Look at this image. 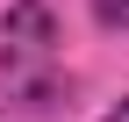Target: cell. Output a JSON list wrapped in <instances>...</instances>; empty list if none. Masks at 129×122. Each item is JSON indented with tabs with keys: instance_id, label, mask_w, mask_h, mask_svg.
<instances>
[{
	"instance_id": "cell-1",
	"label": "cell",
	"mask_w": 129,
	"mask_h": 122,
	"mask_svg": "<svg viewBox=\"0 0 129 122\" xmlns=\"http://www.w3.org/2000/svg\"><path fill=\"white\" fill-rule=\"evenodd\" d=\"M0 43H7L14 57H50V50H57V14H50V0H14V7L0 14Z\"/></svg>"
},
{
	"instance_id": "cell-2",
	"label": "cell",
	"mask_w": 129,
	"mask_h": 122,
	"mask_svg": "<svg viewBox=\"0 0 129 122\" xmlns=\"http://www.w3.org/2000/svg\"><path fill=\"white\" fill-rule=\"evenodd\" d=\"M93 22L101 29H129V0H93Z\"/></svg>"
},
{
	"instance_id": "cell-3",
	"label": "cell",
	"mask_w": 129,
	"mask_h": 122,
	"mask_svg": "<svg viewBox=\"0 0 129 122\" xmlns=\"http://www.w3.org/2000/svg\"><path fill=\"white\" fill-rule=\"evenodd\" d=\"M101 122H129V101H115V108H108V115H101Z\"/></svg>"
}]
</instances>
